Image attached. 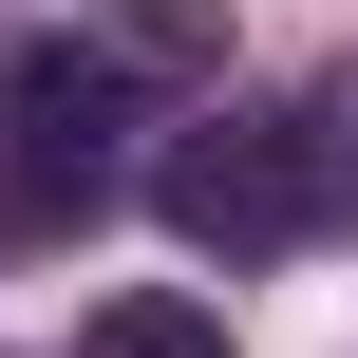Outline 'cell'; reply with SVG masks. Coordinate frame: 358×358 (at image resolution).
<instances>
[{
  "mask_svg": "<svg viewBox=\"0 0 358 358\" xmlns=\"http://www.w3.org/2000/svg\"><path fill=\"white\" fill-rule=\"evenodd\" d=\"M208 76H227V19H208V0H113V19H76V38H19V57H0V113L113 132L132 94H208Z\"/></svg>",
  "mask_w": 358,
  "mask_h": 358,
  "instance_id": "2",
  "label": "cell"
},
{
  "mask_svg": "<svg viewBox=\"0 0 358 358\" xmlns=\"http://www.w3.org/2000/svg\"><path fill=\"white\" fill-rule=\"evenodd\" d=\"M76 358H227V321H208V302H170V283H113V302L76 321Z\"/></svg>",
  "mask_w": 358,
  "mask_h": 358,
  "instance_id": "3",
  "label": "cell"
},
{
  "mask_svg": "<svg viewBox=\"0 0 358 358\" xmlns=\"http://www.w3.org/2000/svg\"><path fill=\"white\" fill-rule=\"evenodd\" d=\"M151 208H170V245H208V264H283V245H321L358 208V113H208V132L151 170Z\"/></svg>",
  "mask_w": 358,
  "mask_h": 358,
  "instance_id": "1",
  "label": "cell"
}]
</instances>
